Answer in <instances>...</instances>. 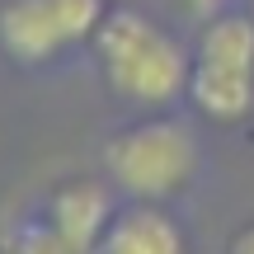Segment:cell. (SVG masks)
Masks as SVG:
<instances>
[{
	"label": "cell",
	"mask_w": 254,
	"mask_h": 254,
	"mask_svg": "<svg viewBox=\"0 0 254 254\" xmlns=\"http://www.w3.org/2000/svg\"><path fill=\"white\" fill-rule=\"evenodd\" d=\"M99 250L104 254H189L184 231L174 226V217L160 212L155 202H136L123 217H113Z\"/></svg>",
	"instance_id": "obj_6"
},
{
	"label": "cell",
	"mask_w": 254,
	"mask_h": 254,
	"mask_svg": "<svg viewBox=\"0 0 254 254\" xmlns=\"http://www.w3.org/2000/svg\"><path fill=\"white\" fill-rule=\"evenodd\" d=\"M104 170L123 193L136 202H160L179 193L198 170V141L184 123L174 118H151L118 132L104 146Z\"/></svg>",
	"instance_id": "obj_2"
},
{
	"label": "cell",
	"mask_w": 254,
	"mask_h": 254,
	"mask_svg": "<svg viewBox=\"0 0 254 254\" xmlns=\"http://www.w3.org/2000/svg\"><path fill=\"white\" fill-rule=\"evenodd\" d=\"M189 99L212 123H240L254 109V19L217 14L193 47Z\"/></svg>",
	"instance_id": "obj_3"
},
{
	"label": "cell",
	"mask_w": 254,
	"mask_h": 254,
	"mask_svg": "<svg viewBox=\"0 0 254 254\" xmlns=\"http://www.w3.org/2000/svg\"><path fill=\"white\" fill-rule=\"evenodd\" d=\"M5 254H71V250L52 221H24L19 231H9Z\"/></svg>",
	"instance_id": "obj_7"
},
{
	"label": "cell",
	"mask_w": 254,
	"mask_h": 254,
	"mask_svg": "<svg viewBox=\"0 0 254 254\" xmlns=\"http://www.w3.org/2000/svg\"><path fill=\"white\" fill-rule=\"evenodd\" d=\"M47 221L62 231L71 254H99L109 231V198L99 184H66L47 207Z\"/></svg>",
	"instance_id": "obj_5"
},
{
	"label": "cell",
	"mask_w": 254,
	"mask_h": 254,
	"mask_svg": "<svg viewBox=\"0 0 254 254\" xmlns=\"http://www.w3.org/2000/svg\"><path fill=\"white\" fill-rule=\"evenodd\" d=\"M231 254H254V226H245L236 240H231Z\"/></svg>",
	"instance_id": "obj_8"
},
{
	"label": "cell",
	"mask_w": 254,
	"mask_h": 254,
	"mask_svg": "<svg viewBox=\"0 0 254 254\" xmlns=\"http://www.w3.org/2000/svg\"><path fill=\"white\" fill-rule=\"evenodd\" d=\"M104 0H5L0 5V52L19 66L52 62L62 47L94 38Z\"/></svg>",
	"instance_id": "obj_4"
},
{
	"label": "cell",
	"mask_w": 254,
	"mask_h": 254,
	"mask_svg": "<svg viewBox=\"0 0 254 254\" xmlns=\"http://www.w3.org/2000/svg\"><path fill=\"white\" fill-rule=\"evenodd\" d=\"M94 52L109 75L113 94L132 104H170L189 94L193 57L136 9H113L94 28Z\"/></svg>",
	"instance_id": "obj_1"
}]
</instances>
